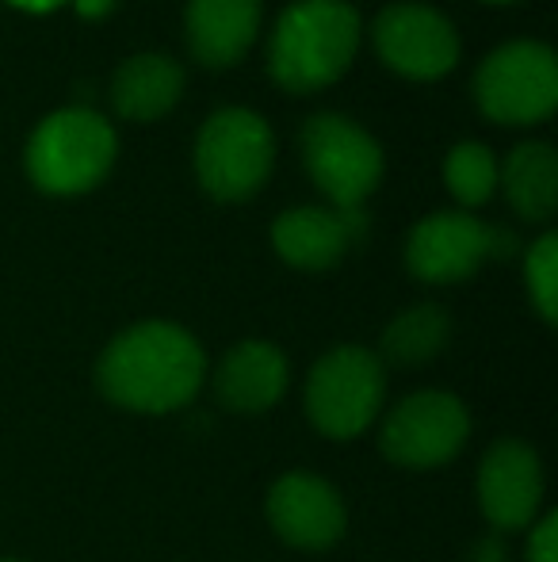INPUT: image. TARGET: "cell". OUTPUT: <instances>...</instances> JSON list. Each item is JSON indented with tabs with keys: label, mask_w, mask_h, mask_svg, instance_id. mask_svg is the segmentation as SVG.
Instances as JSON below:
<instances>
[{
	"label": "cell",
	"mask_w": 558,
	"mask_h": 562,
	"mask_svg": "<svg viewBox=\"0 0 558 562\" xmlns=\"http://www.w3.org/2000/svg\"><path fill=\"white\" fill-rule=\"evenodd\" d=\"M207 379L200 340L172 322H138L104 348L96 386L130 414H172L187 406Z\"/></svg>",
	"instance_id": "6da1fadb"
},
{
	"label": "cell",
	"mask_w": 558,
	"mask_h": 562,
	"mask_svg": "<svg viewBox=\"0 0 558 562\" xmlns=\"http://www.w3.org/2000/svg\"><path fill=\"white\" fill-rule=\"evenodd\" d=\"M360 50V12L349 0H291L269 38V74L287 92L341 81Z\"/></svg>",
	"instance_id": "7a4b0ae2"
},
{
	"label": "cell",
	"mask_w": 558,
	"mask_h": 562,
	"mask_svg": "<svg viewBox=\"0 0 558 562\" xmlns=\"http://www.w3.org/2000/svg\"><path fill=\"white\" fill-rule=\"evenodd\" d=\"M115 126L92 108H58L31 131L27 177L46 195H81L115 165Z\"/></svg>",
	"instance_id": "3957f363"
},
{
	"label": "cell",
	"mask_w": 558,
	"mask_h": 562,
	"mask_svg": "<svg viewBox=\"0 0 558 562\" xmlns=\"http://www.w3.org/2000/svg\"><path fill=\"white\" fill-rule=\"evenodd\" d=\"M387 398V368L364 345H337L306 375L303 406L329 440H356L375 425Z\"/></svg>",
	"instance_id": "277c9868"
},
{
	"label": "cell",
	"mask_w": 558,
	"mask_h": 562,
	"mask_svg": "<svg viewBox=\"0 0 558 562\" xmlns=\"http://www.w3.org/2000/svg\"><path fill=\"white\" fill-rule=\"evenodd\" d=\"M276 161V134L249 108H218L195 138V177L218 203L253 200Z\"/></svg>",
	"instance_id": "5b68a950"
},
{
	"label": "cell",
	"mask_w": 558,
	"mask_h": 562,
	"mask_svg": "<svg viewBox=\"0 0 558 562\" xmlns=\"http://www.w3.org/2000/svg\"><path fill=\"white\" fill-rule=\"evenodd\" d=\"M475 104L490 123H544L558 104V58L539 38H513L475 69Z\"/></svg>",
	"instance_id": "8992f818"
},
{
	"label": "cell",
	"mask_w": 558,
	"mask_h": 562,
	"mask_svg": "<svg viewBox=\"0 0 558 562\" xmlns=\"http://www.w3.org/2000/svg\"><path fill=\"white\" fill-rule=\"evenodd\" d=\"M298 149L306 172L333 211H360L383 180V146L349 115H310L298 131Z\"/></svg>",
	"instance_id": "52a82bcc"
},
{
	"label": "cell",
	"mask_w": 558,
	"mask_h": 562,
	"mask_svg": "<svg viewBox=\"0 0 558 562\" xmlns=\"http://www.w3.org/2000/svg\"><path fill=\"white\" fill-rule=\"evenodd\" d=\"M513 245L505 226L482 223L470 211H436L406 237V268L424 283H459L475 276L482 260L509 257Z\"/></svg>",
	"instance_id": "ba28073f"
},
{
	"label": "cell",
	"mask_w": 558,
	"mask_h": 562,
	"mask_svg": "<svg viewBox=\"0 0 558 562\" xmlns=\"http://www.w3.org/2000/svg\"><path fill=\"white\" fill-rule=\"evenodd\" d=\"M470 437V414L455 394L418 391L387 414L379 432L383 456L410 471L452 463Z\"/></svg>",
	"instance_id": "9c48e42d"
},
{
	"label": "cell",
	"mask_w": 558,
	"mask_h": 562,
	"mask_svg": "<svg viewBox=\"0 0 558 562\" xmlns=\"http://www.w3.org/2000/svg\"><path fill=\"white\" fill-rule=\"evenodd\" d=\"M375 54L410 81H436L459 61V31L429 4H387L372 31Z\"/></svg>",
	"instance_id": "30bf717a"
},
{
	"label": "cell",
	"mask_w": 558,
	"mask_h": 562,
	"mask_svg": "<svg viewBox=\"0 0 558 562\" xmlns=\"http://www.w3.org/2000/svg\"><path fill=\"white\" fill-rule=\"evenodd\" d=\"M478 505L493 532H521L539 520L544 463L524 440H498L478 463Z\"/></svg>",
	"instance_id": "8fae6325"
},
{
	"label": "cell",
	"mask_w": 558,
	"mask_h": 562,
	"mask_svg": "<svg viewBox=\"0 0 558 562\" xmlns=\"http://www.w3.org/2000/svg\"><path fill=\"white\" fill-rule=\"evenodd\" d=\"M269 525L298 551H326L349 528L344 502L326 479L306 471L280 474L269 490Z\"/></svg>",
	"instance_id": "7c38bea8"
},
{
	"label": "cell",
	"mask_w": 558,
	"mask_h": 562,
	"mask_svg": "<svg viewBox=\"0 0 558 562\" xmlns=\"http://www.w3.org/2000/svg\"><path fill=\"white\" fill-rule=\"evenodd\" d=\"M364 234L360 211L333 207H291L272 223V249L280 260L303 272H326L349 252V245Z\"/></svg>",
	"instance_id": "4fadbf2b"
},
{
	"label": "cell",
	"mask_w": 558,
	"mask_h": 562,
	"mask_svg": "<svg viewBox=\"0 0 558 562\" xmlns=\"http://www.w3.org/2000/svg\"><path fill=\"white\" fill-rule=\"evenodd\" d=\"M261 31V0H187L184 38L195 61L230 69L253 46Z\"/></svg>",
	"instance_id": "5bb4252c"
},
{
	"label": "cell",
	"mask_w": 558,
	"mask_h": 562,
	"mask_svg": "<svg viewBox=\"0 0 558 562\" xmlns=\"http://www.w3.org/2000/svg\"><path fill=\"white\" fill-rule=\"evenodd\" d=\"M287 356L272 340H238L215 371V394L234 414H264L287 391Z\"/></svg>",
	"instance_id": "9a60e30c"
},
{
	"label": "cell",
	"mask_w": 558,
	"mask_h": 562,
	"mask_svg": "<svg viewBox=\"0 0 558 562\" xmlns=\"http://www.w3.org/2000/svg\"><path fill=\"white\" fill-rule=\"evenodd\" d=\"M180 97H184V66L169 54H135L112 77V108L135 123L169 115Z\"/></svg>",
	"instance_id": "2e32d148"
},
{
	"label": "cell",
	"mask_w": 558,
	"mask_h": 562,
	"mask_svg": "<svg viewBox=\"0 0 558 562\" xmlns=\"http://www.w3.org/2000/svg\"><path fill=\"white\" fill-rule=\"evenodd\" d=\"M505 200L524 223H547L558 207V154L551 142H521L501 165Z\"/></svg>",
	"instance_id": "e0dca14e"
},
{
	"label": "cell",
	"mask_w": 558,
	"mask_h": 562,
	"mask_svg": "<svg viewBox=\"0 0 558 562\" xmlns=\"http://www.w3.org/2000/svg\"><path fill=\"white\" fill-rule=\"evenodd\" d=\"M447 340H452V318L444 306L418 303L383 329L379 360L398 363V368H418V363L436 360L447 348Z\"/></svg>",
	"instance_id": "ac0fdd59"
},
{
	"label": "cell",
	"mask_w": 558,
	"mask_h": 562,
	"mask_svg": "<svg viewBox=\"0 0 558 562\" xmlns=\"http://www.w3.org/2000/svg\"><path fill=\"white\" fill-rule=\"evenodd\" d=\"M444 184L459 207H482L498 188V157L482 142H455L444 157Z\"/></svg>",
	"instance_id": "d6986e66"
},
{
	"label": "cell",
	"mask_w": 558,
	"mask_h": 562,
	"mask_svg": "<svg viewBox=\"0 0 558 562\" xmlns=\"http://www.w3.org/2000/svg\"><path fill=\"white\" fill-rule=\"evenodd\" d=\"M524 283H528V299L536 314L555 326L558 322V237L544 234L532 241L528 257H524Z\"/></svg>",
	"instance_id": "ffe728a7"
},
{
	"label": "cell",
	"mask_w": 558,
	"mask_h": 562,
	"mask_svg": "<svg viewBox=\"0 0 558 562\" xmlns=\"http://www.w3.org/2000/svg\"><path fill=\"white\" fill-rule=\"evenodd\" d=\"M528 562H558V517L544 513V517L532 525L528 536Z\"/></svg>",
	"instance_id": "44dd1931"
},
{
	"label": "cell",
	"mask_w": 558,
	"mask_h": 562,
	"mask_svg": "<svg viewBox=\"0 0 558 562\" xmlns=\"http://www.w3.org/2000/svg\"><path fill=\"white\" fill-rule=\"evenodd\" d=\"M467 562H509V551H505V543L498 540V532H493V536H482V540L470 548Z\"/></svg>",
	"instance_id": "7402d4cb"
},
{
	"label": "cell",
	"mask_w": 558,
	"mask_h": 562,
	"mask_svg": "<svg viewBox=\"0 0 558 562\" xmlns=\"http://www.w3.org/2000/svg\"><path fill=\"white\" fill-rule=\"evenodd\" d=\"M73 8L84 15V20H104L115 8V0H73Z\"/></svg>",
	"instance_id": "603a6c76"
},
{
	"label": "cell",
	"mask_w": 558,
	"mask_h": 562,
	"mask_svg": "<svg viewBox=\"0 0 558 562\" xmlns=\"http://www.w3.org/2000/svg\"><path fill=\"white\" fill-rule=\"evenodd\" d=\"M8 4L23 8V12H54V8H61L66 0H8Z\"/></svg>",
	"instance_id": "cb8c5ba5"
},
{
	"label": "cell",
	"mask_w": 558,
	"mask_h": 562,
	"mask_svg": "<svg viewBox=\"0 0 558 562\" xmlns=\"http://www.w3.org/2000/svg\"><path fill=\"white\" fill-rule=\"evenodd\" d=\"M490 4H513V0H490Z\"/></svg>",
	"instance_id": "d4e9b609"
},
{
	"label": "cell",
	"mask_w": 558,
	"mask_h": 562,
	"mask_svg": "<svg viewBox=\"0 0 558 562\" xmlns=\"http://www.w3.org/2000/svg\"><path fill=\"white\" fill-rule=\"evenodd\" d=\"M0 562H20V559H0Z\"/></svg>",
	"instance_id": "484cf974"
}]
</instances>
